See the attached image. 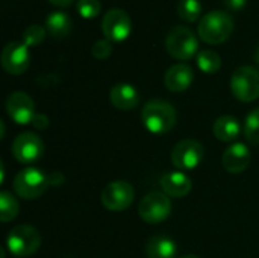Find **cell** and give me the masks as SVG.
<instances>
[{"label": "cell", "instance_id": "obj_16", "mask_svg": "<svg viewBox=\"0 0 259 258\" xmlns=\"http://www.w3.org/2000/svg\"><path fill=\"white\" fill-rule=\"evenodd\" d=\"M111 103L120 111H131L140 103V93L131 84L120 82L115 84L109 91Z\"/></svg>", "mask_w": 259, "mask_h": 258}, {"label": "cell", "instance_id": "obj_15", "mask_svg": "<svg viewBox=\"0 0 259 258\" xmlns=\"http://www.w3.org/2000/svg\"><path fill=\"white\" fill-rule=\"evenodd\" d=\"M194 81V71L188 64L179 62L171 65L164 76V84L171 93H182L190 88Z\"/></svg>", "mask_w": 259, "mask_h": 258}, {"label": "cell", "instance_id": "obj_33", "mask_svg": "<svg viewBox=\"0 0 259 258\" xmlns=\"http://www.w3.org/2000/svg\"><path fill=\"white\" fill-rule=\"evenodd\" d=\"M181 258H200L199 255H193V254H188V255H184V257Z\"/></svg>", "mask_w": 259, "mask_h": 258}, {"label": "cell", "instance_id": "obj_27", "mask_svg": "<svg viewBox=\"0 0 259 258\" xmlns=\"http://www.w3.org/2000/svg\"><path fill=\"white\" fill-rule=\"evenodd\" d=\"M91 53L96 59H106L111 56L112 53V43L109 40H97L93 47H91Z\"/></svg>", "mask_w": 259, "mask_h": 258}, {"label": "cell", "instance_id": "obj_3", "mask_svg": "<svg viewBox=\"0 0 259 258\" xmlns=\"http://www.w3.org/2000/svg\"><path fill=\"white\" fill-rule=\"evenodd\" d=\"M165 49L175 59L190 61L197 56L199 41L194 32L187 26H175L165 36Z\"/></svg>", "mask_w": 259, "mask_h": 258}, {"label": "cell", "instance_id": "obj_28", "mask_svg": "<svg viewBox=\"0 0 259 258\" xmlns=\"http://www.w3.org/2000/svg\"><path fill=\"white\" fill-rule=\"evenodd\" d=\"M32 125H33V128H36V129H39V131H44V129H47V128H49L50 120H49V117H47V116L36 113V116H35V117H33V120H32Z\"/></svg>", "mask_w": 259, "mask_h": 258}, {"label": "cell", "instance_id": "obj_31", "mask_svg": "<svg viewBox=\"0 0 259 258\" xmlns=\"http://www.w3.org/2000/svg\"><path fill=\"white\" fill-rule=\"evenodd\" d=\"M49 2L55 6H59V8H67L73 3V0H49Z\"/></svg>", "mask_w": 259, "mask_h": 258}, {"label": "cell", "instance_id": "obj_20", "mask_svg": "<svg viewBox=\"0 0 259 258\" xmlns=\"http://www.w3.org/2000/svg\"><path fill=\"white\" fill-rule=\"evenodd\" d=\"M73 27V21L68 14L62 11H53L46 17V29L49 35H52L56 40L65 38Z\"/></svg>", "mask_w": 259, "mask_h": 258}, {"label": "cell", "instance_id": "obj_5", "mask_svg": "<svg viewBox=\"0 0 259 258\" xmlns=\"http://www.w3.org/2000/svg\"><path fill=\"white\" fill-rule=\"evenodd\" d=\"M14 192L24 201H32L39 198L49 187V176L35 167H27L20 170L14 178Z\"/></svg>", "mask_w": 259, "mask_h": 258}, {"label": "cell", "instance_id": "obj_10", "mask_svg": "<svg viewBox=\"0 0 259 258\" xmlns=\"http://www.w3.org/2000/svg\"><path fill=\"white\" fill-rule=\"evenodd\" d=\"M102 32L111 43H121L132 32V20L124 9H109L102 20Z\"/></svg>", "mask_w": 259, "mask_h": 258}, {"label": "cell", "instance_id": "obj_12", "mask_svg": "<svg viewBox=\"0 0 259 258\" xmlns=\"http://www.w3.org/2000/svg\"><path fill=\"white\" fill-rule=\"evenodd\" d=\"M2 67L6 73L18 76L23 75L30 64V55H29V47L24 46L21 41H11L8 43L0 56Z\"/></svg>", "mask_w": 259, "mask_h": 258}, {"label": "cell", "instance_id": "obj_1", "mask_svg": "<svg viewBox=\"0 0 259 258\" xmlns=\"http://www.w3.org/2000/svg\"><path fill=\"white\" fill-rule=\"evenodd\" d=\"M141 120L149 132L155 135H164L175 128L178 114L171 103L162 99H152L144 105L141 111Z\"/></svg>", "mask_w": 259, "mask_h": 258}, {"label": "cell", "instance_id": "obj_8", "mask_svg": "<svg viewBox=\"0 0 259 258\" xmlns=\"http://www.w3.org/2000/svg\"><path fill=\"white\" fill-rule=\"evenodd\" d=\"M135 198V189L131 182L118 179L109 182L102 192V204L109 211H124L131 207Z\"/></svg>", "mask_w": 259, "mask_h": 258}, {"label": "cell", "instance_id": "obj_9", "mask_svg": "<svg viewBox=\"0 0 259 258\" xmlns=\"http://www.w3.org/2000/svg\"><path fill=\"white\" fill-rule=\"evenodd\" d=\"M205 157V148L194 138H185L179 141L171 151V163L179 170L196 169Z\"/></svg>", "mask_w": 259, "mask_h": 258}, {"label": "cell", "instance_id": "obj_17", "mask_svg": "<svg viewBox=\"0 0 259 258\" xmlns=\"http://www.w3.org/2000/svg\"><path fill=\"white\" fill-rule=\"evenodd\" d=\"M162 192L170 198H185L191 189L193 182L184 172H168L161 178Z\"/></svg>", "mask_w": 259, "mask_h": 258}, {"label": "cell", "instance_id": "obj_7", "mask_svg": "<svg viewBox=\"0 0 259 258\" xmlns=\"http://www.w3.org/2000/svg\"><path fill=\"white\" fill-rule=\"evenodd\" d=\"M138 214L146 224H161L171 214V201L164 192H152L140 201Z\"/></svg>", "mask_w": 259, "mask_h": 258}, {"label": "cell", "instance_id": "obj_13", "mask_svg": "<svg viewBox=\"0 0 259 258\" xmlns=\"http://www.w3.org/2000/svg\"><path fill=\"white\" fill-rule=\"evenodd\" d=\"M6 111L9 119L14 120L17 125H29L36 116L32 97L23 91H15L8 96Z\"/></svg>", "mask_w": 259, "mask_h": 258}, {"label": "cell", "instance_id": "obj_32", "mask_svg": "<svg viewBox=\"0 0 259 258\" xmlns=\"http://www.w3.org/2000/svg\"><path fill=\"white\" fill-rule=\"evenodd\" d=\"M253 59H255V62L259 64V46L255 49V53H253Z\"/></svg>", "mask_w": 259, "mask_h": 258}, {"label": "cell", "instance_id": "obj_29", "mask_svg": "<svg viewBox=\"0 0 259 258\" xmlns=\"http://www.w3.org/2000/svg\"><path fill=\"white\" fill-rule=\"evenodd\" d=\"M223 3L231 11H241L246 6L247 0H223Z\"/></svg>", "mask_w": 259, "mask_h": 258}, {"label": "cell", "instance_id": "obj_4", "mask_svg": "<svg viewBox=\"0 0 259 258\" xmlns=\"http://www.w3.org/2000/svg\"><path fill=\"white\" fill-rule=\"evenodd\" d=\"M41 246V236L30 225L14 227L6 237V248L14 257L23 258L33 255Z\"/></svg>", "mask_w": 259, "mask_h": 258}, {"label": "cell", "instance_id": "obj_6", "mask_svg": "<svg viewBox=\"0 0 259 258\" xmlns=\"http://www.w3.org/2000/svg\"><path fill=\"white\" fill-rule=\"evenodd\" d=\"M231 91L240 102L249 103L259 97V70L252 65L238 67L231 76Z\"/></svg>", "mask_w": 259, "mask_h": 258}, {"label": "cell", "instance_id": "obj_21", "mask_svg": "<svg viewBox=\"0 0 259 258\" xmlns=\"http://www.w3.org/2000/svg\"><path fill=\"white\" fill-rule=\"evenodd\" d=\"M197 67L208 75L217 73L222 68V58L217 52L214 50H202L196 56Z\"/></svg>", "mask_w": 259, "mask_h": 258}, {"label": "cell", "instance_id": "obj_2", "mask_svg": "<svg viewBox=\"0 0 259 258\" xmlns=\"http://www.w3.org/2000/svg\"><path fill=\"white\" fill-rule=\"evenodd\" d=\"M234 32V20L225 11H209L199 20L197 33L199 36L212 46L223 44L229 40Z\"/></svg>", "mask_w": 259, "mask_h": 258}, {"label": "cell", "instance_id": "obj_22", "mask_svg": "<svg viewBox=\"0 0 259 258\" xmlns=\"http://www.w3.org/2000/svg\"><path fill=\"white\" fill-rule=\"evenodd\" d=\"M20 211V205L17 202V199L12 196V193L9 192H2L0 193V219L3 224H8L11 220H14L18 216Z\"/></svg>", "mask_w": 259, "mask_h": 258}, {"label": "cell", "instance_id": "obj_30", "mask_svg": "<svg viewBox=\"0 0 259 258\" xmlns=\"http://www.w3.org/2000/svg\"><path fill=\"white\" fill-rule=\"evenodd\" d=\"M49 182H50V186H53V187L62 186V182H64V176H62L59 172H53V173H50V175H49Z\"/></svg>", "mask_w": 259, "mask_h": 258}, {"label": "cell", "instance_id": "obj_19", "mask_svg": "<svg viewBox=\"0 0 259 258\" xmlns=\"http://www.w3.org/2000/svg\"><path fill=\"white\" fill-rule=\"evenodd\" d=\"M214 135L223 141V143H231L237 140L241 134V123L234 117V116H222L214 122Z\"/></svg>", "mask_w": 259, "mask_h": 258}, {"label": "cell", "instance_id": "obj_11", "mask_svg": "<svg viewBox=\"0 0 259 258\" xmlns=\"http://www.w3.org/2000/svg\"><path fill=\"white\" fill-rule=\"evenodd\" d=\"M11 152H12L14 158L18 163L32 164V163L38 161L42 157V154H44V143H42V140L36 134H33V132H23V134L17 135L15 140L12 141Z\"/></svg>", "mask_w": 259, "mask_h": 258}, {"label": "cell", "instance_id": "obj_23", "mask_svg": "<svg viewBox=\"0 0 259 258\" xmlns=\"http://www.w3.org/2000/svg\"><path fill=\"white\" fill-rule=\"evenodd\" d=\"M178 14L182 20L193 23L200 18L202 3L199 0H181L178 6Z\"/></svg>", "mask_w": 259, "mask_h": 258}, {"label": "cell", "instance_id": "obj_26", "mask_svg": "<svg viewBox=\"0 0 259 258\" xmlns=\"http://www.w3.org/2000/svg\"><path fill=\"white\" fill-rule=\"evenodd\" d=\"M76 9L80 17H83L87 20H93L100 14L102 3H100V0H79L76 5Z\"/></svg>", "mask_w": 259, "mask_h": 258}, {"label": "cell", "instance_id": "obj_25", "mask_svg": "<svg viewBox=\"0 0 259 258\" xmlns=\"http://www.w3.org/2000/svg\"><path fill=\"white\" fill-rule=\"evenodd\" d=\"M244 137L249 143L259 144V108L249 113L244 122Z\"/></svg>", "mask_w": 259, "mask_h": 258}, {"label": "cell", "instance_id": "obj_24", "mask_svg": "<svg viewBox=\"0 0 259 258\" xmlns=\"http://www.w3.org/2000/svg\"><path fill=\"white\" fill-rule=\"evenodd\" d=\"M47 35V29L39 26V24H32L29 27L24 29L23 35H21V43L27 47H35L39 46Z\"/></svg>", "mask_w": 259, "mask_h": 258}, {"label": "cell", "instance_id": "obj_18", "mask_svg": "<svg viewBox=\"0 0 259 258\" xmlns=\"http://www.w3.org/2000/svg\"><path fill=\"white\" fill-rule=\"evenodd\" d=\"M144 251L147 258H175L178 254V246L173 239L158 234L147 240Z\"/></svg>", "mask_w": 259, "mask_h": 258}, {"label": "cell", "instance_id": "obj_14", "mask_svg": "<svg viewBox=\"0 0 259 258\" xmlns=\"http://www.w3.org/2000/svg\"><path fill=\"white\" fill-rule=\"evenodd\" d=\"M250 160H252V152L250 149L243 144V143H234L231 144L225 154H223V167L226 169V172L229 173H243L249 164H250Z\"/></svg>", "mask_w": 259, "mask_h": 258}]
</instances>
